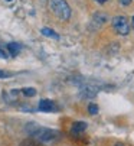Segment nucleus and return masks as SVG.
<instances>
[{"label":"nucleus","instance_id":"obj_12","mask_svg":"<svg viewBox=\"0 0 134 146\" xmlns=\"http://www.w3.org/2000/svg\"><path fill=\"white\" fill-rule=\"evenodd\" d=\"M131 2L133 0H118V3L123 5V6H128V5H131Z\"/></svg>","mask_w":134,"mask_h":146},{"label":"nucleus","instance_id":"obj_6","mask_svg":"<svg viewBox=\"0 0 134 146\" xmlns=\"http://www.w3.org/2000/svg\"><path fill=\"white\" fill-rule=\"evenodd\" d=\"M105 22H108V15H105V13H97L92 17V23L97 25V28L102 26Z\"/></svg>","mask_w":134,"mask_h":146},{"label":"nucleus","instance_id":"obj_10","mask_svg":"<svg viewBox=\"0 0 134 146\" xmlns=\"http://www.w3.org/2000/svg\"><path fill=\"white\" fill-rule=\"evenodd\" d=\"M22 93H23L26 97H35L36 96V88H33V87H25V88H22Z\"/></svg>","mask_w":134,"mask_h":146},{"label":"nucleus","instance_id":"obj_1","mask_svg":"<svg viewBox=\"0 0 134 146\" xmlns=\"http://www.w3.org/2000/svg\"><path fill=\"white\" fill-rule=\"evenodd\" d=\"M51 10L61 20H68L71 17V7L65 0H51Z\"/></svg>","mask_w":134,"mask_h":146},{"label":"nucleus","instance_id":"obj_18","mask_svg":"<svg viewBox=\"0 0 134 146\" xmlns=\"http://www.w3.org/2000/svg\"><path fill=\"white\" fill-rule=\"evenodd\" d=\"M6 2H12V0H6Z\"/></svg>","mask_w":134,"mask_h":146},{"label":"nucleus","instance_id":"obj_9","mask_svg":"<svg viewBox=\"0 0 134 146\" xmlns=\"http://www.w3.org/2000/svg\"><path fill=\"white\" fill-rule=\"evenodd\" d=\"M40 33H42L43 36H46V38H53V39H59V35H58V33H56L55 31L49 29V28H42Z\"/></svg>","mask_w":134,"mask_h":146},{"label":"nucleus","instance_id":"obj_2","mask_svg":"<svg viewBox=\"0 0 134 146\" xmlns=\"http://www.w3.org/2000/svg\"><path fill=\"white\" fill-rule=\"evenodd\" d=\"M30 136H32L33 139L39 140V142L46 143V142H52V140H55V139L59 136V133H58L56 130H52V129L39 127V126H38V127L30 133Z\"/></svg>","mask_w":134,"mask_h":146},{"label":"nucleus","instance_id":"obj_17","mask_svg":"<svg viewBox=\"0 0 134 146\" xmlns=\"http://www.w3.org/2000/svg\"><path fill=\"white\" fill-rule=\"evenodd\" d=\"M131 25H133V28H134V16L131 17Z\"/></svg>","mask_w":134,"mask_h":146},{"label":"nucleus","instance_id":"obj_16","mask_svg":"<svg viewBox=\"0 0 134 146\" xmlns=\"http://www.w3.org/2000/svg\"><path fill=\"white\" fill-rule=\"evenodd\" d=\"M95 2H98V3H105L107 0H95Z\"/></svg>","mask_w":134,"mask_h":146},{"label":"nucleus","instance_id":"obj_15","mask_svg":"<svg viewBox=\"0 0 134 146\" xmlns=\"http://www.w3.org/2000/svg\"><path fill=\"white\" fill-rule=\"evenodd\" d=\"M114 146H124V145H123V143H121V142H117V143H116V145H114Z\"/></svg>","mask_w":134,"mask_h":146},{"label":"nucleus","instance_id":"obj_7","mask_svg":"<svg viewBox=\"0 0 134 146\" xmlns=\"http://www.w3.org/2000/svg\"><path fill=\"white\" fill-rule=\"evenodd\" d=\"M86 126H88V124H86L85 121H75V123L72 124V129H71V133H72V135H79V133L85 132Z\"/></svg>","mask_w":134,"mask_h":146},{"label":"nucleus","instance_id":"obj_3","mask_svg":"<svg viewBox=\"0 0 134 146\" xmlns=\"http://www.w3.org/2000/svg\"><path fill=\"white\" fill-rule=\"evenodd\" d=\"M111 25L116 29V32L121 36H127L130 33V25L127 22L125 16H116L111 19Z\"/></svg>","mask_w":134,"mask_h":146},{"label":"nucleus","instance_id":"obj_8","mask_svg":"<svg viewBox=\"0 0 134 146\" xmlns=\"http://www.w3.org/2000/svg\"><path fill=\"white\" fill-rule=\"evenodd\" d=\"M20 49H22V46H20L19 44H16V42H10V44H7V51L10 52L12 56H16V55L20 52Z\"/></svg>","mask_w":134,"mask_h":146},{"label":"nucleus","instance_id":"obj_4","mask_svg":"<svg viewBox=\"0 0 134 146\" xmlns=\"http://www.w3.org/2000/svg\"><path fill=\"white\" fill-rule=\"evenodd\" d=\"M100 91V87L98 86H94V84H85L79 88V97L81 98H85V100H91L94 98Z\"/></svg>","mask_w":134,"mask_h":146},{"label":"nucleus","instance_id":"obj_11","mask_svg":"<svg viewBox=\"0 0 134 146\" xmlns=\"http://www.w3.org/2000/svg\"><path fill=\"white\" fill-rule=\"evenodd\" d=\"M88 113L89 114H97L98 113V106H97V104H94V103H91V104H89V106H88Z\"/></svg>","mask_w":134,"mask_h":146},{"label":"nucleus","instance_id":"obj_5","mask_svg":"<svg viewBox=\"0 0 134 146\" xmlns=\"http://www.w3.org/2000/svg\"><path fill=\"white\" fill-rule=\"evenodd\" d=\"M38 110L45 111V113H51V111H56L58 107H56L55 101L48 100V98H43V100H40L39 104H38Z\"/></svg>","mask_w":134,"mask_h":146},{"label":"nucleus","instance_id":"obj_14","mask_svg":"<svg viewBox=\"0 0 134 146\" xmlns=\"http://www.w3.org/2000/svg\"><path fill=\"white\" fill-rule=\"evenodd\" d=\"M9 75H10L9 72H5V71L0 70V78H5V77H9Z\"/></svg>","mask_w":134,"mask_h":146},{"label":"nucleus","instance_id":"obj_13","mask_svg":"<svg viewBox=\"0 0 134 146\" xmlns=\"http://www.w3.org/2000/svg\"><path fill=\"white\" fill-rule=\"evenodd\" d=\"M0 58H3V59H6V58H7V54H6L2 48H0Z\"/></svg>","mask_w":134,"mask_h":146}]
</instances>
